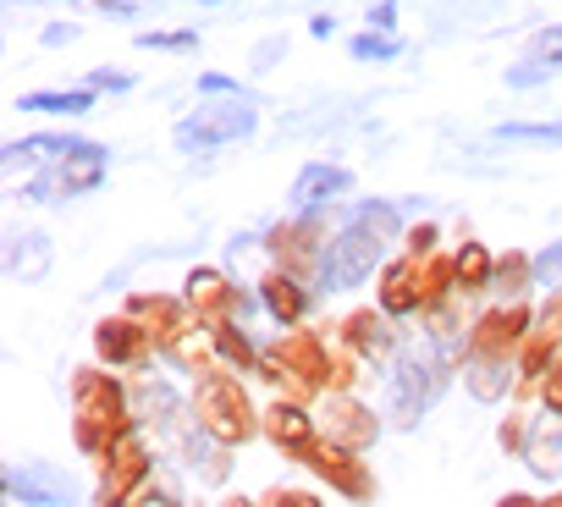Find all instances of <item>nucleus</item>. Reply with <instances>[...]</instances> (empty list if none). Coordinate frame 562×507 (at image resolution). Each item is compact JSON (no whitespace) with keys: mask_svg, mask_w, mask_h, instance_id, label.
Returning a JSON list of instances; mask_svg holds the SVG:
<instances>
[{"mask_svg":"<svg viewBox=\"0 0 562 507\" xmlns=\"http://www.w3.org/2000/svg\"><path fill=\"white\" fill-rule=\"evenodd\" d=\"M144 45H155V50H188L193 34H144Z\"/></svg>","mask_w":562,"mask_h":507,"instance_id":"nucleus-12","label":"nucleus"},{"mask_svg":"<svg viewBox=\"0 0 562 507\" xmlns=\"http://www.w3.org/2000/svg\"><path fill=\"white\" fill-rule=\"evenodd\" d=\"M392 232H397V215H392L386 204H364V210L331 237V248H326V288H353V282H364V277L381 266Z\"/></svg>","mask_w":562,"mask_h":507,"instance_id":"nucleus-1","label":"nucleus"},{"mask_svg":"<svg viewBox=\"0 0 562 507\" xmlns=\"http://www.w3.org/2000/svg\"><path fill=\"white\" fill-rule=\"evenodd\" d=\"M337 193H348V171H342V166H310V171L293 182V210L331 204Z\"/></svg>","mask_w":562,"mask_h":507,"instance_id":"nucleus-5","label":"nucleus"},{"mask_svg":"<svg viewBox=\"0 0 562 507\" xmlns=\"http://www.w3.org/2000/svg\"><path fill=\"white\" fill-rule=\"evenodd\" d=\"M18 105H23V111H56V116H83V111L94 105V94H89V89H67V94H23Z\"/></svg>","mask_w":562,"mask_h":507,"instance_id":"nucleus-7","label":"nucleus"},{"mask_svg":"<svg viewBox=\"0 0 562 507\" xmlns=\"http://www.w3.org/2000/svg\"><path fill=\"white\" fill-rule=\"evenodd\" d=\"M502 138H524V144H562V122L557 127H524V122H513V127H502Z\"/></svg>","mask_w":562,"mask_h":507,"instance_id":"nucleus-9","label":"nucleus"},{"mask_svg":"<svg viewBox=\"0 0 562 507\" xmlns=\"http://www.w3.org/2000/svg\"><path fill=\"white\" fill-rule=\"evenodd\" d=\"M254 133V105L248 100H221V105H199L182 127H177V144L193 155V149H215V144H232Z\"/></svg>","mask_w":562,"mask_h":507,"instance_id":"nucleus-2","label":"nucleus"},{"mask_svg":"<svg viewBox=\"0 0 562 507\" xmlns=\"http://www.w3.org/2000/svg\"><path fill=\"white\" fill-rule=\"evenodd\" d=\"M45 266H50V237H45V232L12 237V277H18V282H40Z\"/></svg>","mask_w":562,"mask_h":507,"instance_id":"nucleus-6","label":"nucleus"},{"mask_svg":"<svg viewBox=\"0 0 562 507\" xmlns=\"http://www.w3.org/2000/svg\"><path fill=\"white\" fill-rule=\"evenodd\" d=\"M288 50V40H265L259 50H254V67H276V56Z\"/></svg>","mask_w":562,"mask_h":507,"instance_id":"nucleus-13","label":"nucleus"},{"mask_svg":"<svg viewBox=\"0 0 562 507\" xmlns=\"http://www.w3.org/2000/svg\"><path fill=\"white\" fill-rule=\"evenodd\" d=\"M100 177H105V149L83 144L78 155H61L56 166H45L34 177V193L29 199H72V193H89Z\"/></svg>","mask_w":562,"mask_h":507,"instance_id":"nucleus-3","label":"nucleus"},{"mask_svg":"<svg viewBox=\"0 0 562 507\" xmlns=\"http://www.w3.org/2000/svg\"><path fill=\"white\" fill-rule=\"evenodd\" d=\"M535 56H540V67H562V29L535 34Z\"/></svg>","mask_w":562,"mask_h":507,"instance_id":"nucleus-10","label":"nucleus"},{"mask_svg":"<svg viewBox=\"0 0 562 507\" xmlns=\"http://www.w3.org/2000/svg\"><path fill=\"white\" fill-rule=\"evenodd\" d=\"M370 23H375V29H392V23H397V7L386 0V7H375V12H370Z\"/></svg>","mask_w":562,"mask_h":507,"instance_id":"nucleus-15","label":"nucleus"},{"mask_svg":"<svg viewBox=\"0 0 562 507\" xmlns=\"http://www.w3.org/2000/svg\"><path fill=\"white\" fill-rule=\"evenodd\" d=\"M348 50H353V61H392L403 45H397V40H381V34H359Z\"/></svg>","mask_w":562,"mask_h":507,"instance_id":"nucleus-8","label":"nucleus"},{"mask_svg":"<svg viewBox=\"0 0 562 507\" xmlns=\"http://www.w3.org/2000/svg\"><path fill=\"white\" fill-rule=\"evenodd\" d=\"M127 83H133V78H122V72H94V78H89V89H127Z\"/></svg>","mask_w":562,"mask_h":507,"instance_id":"nucleus-14","label":"nucleus"},{"mask_svg":"<svg viewBox=\"0 0 562 507\" xmlns=\"http://www.w3.org/2000/svg\"><path fill=\"white\" fill-rule=\"evenodd\" d=\"M540 282H562V243L540 254Z\"/></svg>","mask_w":562,"mask_h":507,"instance_id":"nucleus-11","label":"nucleus"},{"mask_svg":"<svg viewBox=\"0 0 562 507\" xmlns=\"http://www.w3.org/2000/svg\"><path fill=\"white\" fill-rule=\"evenodd\" d=\"M441 386V370L425 348H408L403 364H397V381H392V403H397V419H419V408L430 403V392Z\"/></svg>","mask_w":562,"mask_h":507,"instance_id":"nucleus-4","label":"nucleus"}]
</instances>
